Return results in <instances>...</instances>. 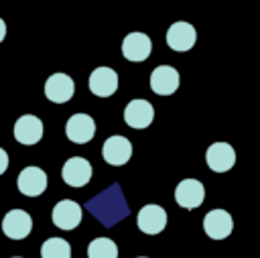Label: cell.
<instances>
[{
  "label": "cell",
  "mask_w": 260,
  "mask_h": 258,
  "mask_svg": "<svg viewBox=\"0 0 260 258\" xmlns=\"http://www.w3.org/2000/svg\"><path fill=\"white\" fill-rule=\"evenodd\" d=\"M14 138L20 144L32 146L43 138V122L32 114H24L14 122Z\"/></svg>",
  "instance_id": "5bb4252c"
},
{
  "label": "cell",
  "mask_w": 260,
  "mask_h": 258,
  "mask_svg": "<svg viewBox=\"0 0 260 258\" xmlns=\"http://www.w3.org/2000/svg\"><path fill=\"white\" fill-rule=\"evenodd\" d=\"M136 223H138L140 232H144L148 236H156L167 228V211L156 203H148V205L140 207V211L136 215Z\"/></svg>",
  "instance_id": "3957f363"
},
{
  "label": "cell",
  "mask_w": 260,
  "mask_h": 258,
  "mask_svg": "<svg viewBox=\"0 0 260 258\" xmlns=\"http://www.w3.org/2000/svg\"><path fill=\"white\" fill-rule=\"evenodd\" d=\"M75 93V83L67 73H53L45 81V95L53 104H65L73 98Z\"/></svg>",
  "instance_id": "9c48e42d"
},
{
  "label": "cell",
  "mask_w": 260,
  "mask_h": 258,
  "mask_svg": "<svg viewBox=\"0 0 260 258\" xmlns=\"http://www.w3.org/2000/svg\"><path fill=\"white\" fill-rule=\"evenodd\" d=\"M41 258H71V246L63 238H49L41 246Z\"/></svg>",
  "instance_id": "d6986e66"
},
{
  "label": "cell",
  "mask_w": 260,
  "mask_h": 258,
  "mask_svg": "<svg viewBox=\"0 0 260 258\" xmlns=\"http://www.w3.org/2000/svg\"><path fill=\"white\" fill-rule=\"evenodd\" d=\"M205 199V187L197 179H183L175 187V201L183 209H197Z\"/></svg>",
  "instance_id": "7a4b0ae2"
},
{
  "label": "cell",
  "mask_w": 260,
  "mask_h": 258,
  "mask_svg": "<svg viewBox=\"0 0 260 258\" xmlns=\"http://www.w3.org/2000/svg\"><path fill=\"white\" fill-rule=\"evenodd\" d=\"M4 37H6V22L0 18V43L4 41Z\"/></svg>",
  "instance_id": "44dd1931"
},
{
  "label": "cell",
  "mask_w": 260,
  "mask_h": 258,
  "mask_svg": "<svg viewBox=\"0 0 260 258\" xmlns=\"http://www.w3.org/2000/svg\"><path fill=\"white\" fill-rule=\"evenodd\" d=\"M150 51H152V41L144 33H130L122 41V55L128 61H134V63L146 61Z\"/></svg>",
  "instance_id": "8fae6325"
},
{
  "label": "cell",
  "mask_w": 260,
  "mask_h": 258,
  "mask_svg": "<svg viewBox=\"0 0 260 258\" xmlns=\"http://www.w3.org/2000/svg\"><path fill=\"white\" fill-rule=\"evenodd\" d=\"M18 191L26 197H39L47 189V175L41 167H24L18 175Z\"/></svg>",
  "instance_id": "2e32d148"
},
{
  "label": "cell",
  "mask_w": 260,
  "mask_h": 258,
  "mask_svg": "<svg viewBox=\"0 0 260 258\" xmlns=\"http://www.w3.org/2000/svg\"><path fill=\"white\" fill-rule=\"evenodd\" d=\"M87 258H118V246L110 238H95L87 246Z\"/></svg>",
  "instance_id": "ac0fdd59"
},
{
  "label": "cell",
  "mask_w": 260,
  "mask_h": 258,
  "mask_svg": "<svg viewBox=\"0 0 260 258\" xmlns=\"http://www.w3.org/2000/svg\"><path fill=\"white\" fill-rule=\"evenodd\" d=\"M65 132H67V138L75 144H85L93 138L95 134V122L89 114H73L69 120H67V126H65Z\"/></svg>",
  "instance_id": "9a60e30c"
},
{
  "label": "cell",
  "mask_w": 260,
  "mask_h": 258,
  "mask_svg": "<svg viewBox=\"0 0 260 258\" xmlns=\"http://www.w3.org/2000/svg\"><path fill=\"white\" fill-rule=\"evenodd\" d=\"M205 160L207 167L215 173H225L236 165V150L228 142H213L205 150Z\"/></svg>",
  "instance_id": "30bf717a"
},
{
  "label": "cell",
  "mask_w": 260,
  "mask_h": 258,
  "mask_svg": "<svg viewBox=\"0 0 260 258\" xmlns=\"http://www.w3.org/2000/svg\"><path fill=\"white\" fill-rule=\"evenodd\" d=\"M179 83H181L179 71L175 67H171V65H158L150 73V89L156 95H171V93H175L179 89Z\"/></svg>",
  "instance_id": "277c9868"
},
{
  "label": "cell",
  "mask_w": 260,
  "mask_h": 258,
  "mask_svg": "<svg viewBox=\"0 0 260 258\" xmlns=\"http://www.w3.org/2000/svg\"><path fill=\"white\" fill-rule=\"evenodd\" d=\"M53 223L59 228V230H75L79 223H81V217H83V209L77 201L73 199H61L55 203L53 207Z\"/></svg>",
  "instance_id": "6da1fadb"
},
{
  "label": "cell",
  "mask_w": 260,
  "mask_h": 258,
  "mask_svg": "<svg viewBox=\"0 0 260 258\" xmlns=\"http://www.w3.org/2000/svg\"><path fill=\"white\" fill-rule=\"evenodd\" d=\"M8 169V152L4 148H0V175Z\"/></svg>",
  "instance_id": "ffe728a7"
},
{
  "label": "cell",
  "mask_w": 260,
  "mask_h": 258,
  "mask_svg": "<svg viewBox=\"0 0 260 258\" xmlns=\"http://www.w3.org/2000/svg\"><path fill=\"white\" fill-rule=\"evenodd\" d=\"M154 120V108L150 102L146 100H132L126 104L124 108V122L130 128L142 130L146 126H150V122Z\"/></svg>",
  "instance_id": "7c38bea8"
},
{
  "label": "cell",
  "mask_w": 260,
  "mask_h": 258,
  "mask_svg": "<svg viewBox=\"0 0 260 258\" xmlns=\"http://www.w3.org/2000/svg\"><path fill=\"white\" fill-rule=\"evenodd\" d=\"M32 219L24 209H10L2 219V232L10 240H22L30 234Z\"/></svg>",
  "instance_id": "4fadbf2b"
},
{
  "label": "cell",
  "mask_w": 260,
  "mask_h": 258,
  "mask_svg": "<svg viewBox=\"0 0 260 258\" xmlns=\"http://www.w3.org/2000/svg\"><path fill=\"white\" fill-rule=\"evenodd\" d=\"M197 41V30L193 24L185 22V20H179V22H173L167 30V45L173 49V51H189L193 49Z\"/></svg>",
  "instance_id": "ba28073f"
},
{
  "label": "cell",
  "mask_w": 260,
  "mask_h": 258,
  "mask_svg": "<svg viewBox=\"0 0 260 258\" xmlns=\"http://www.w3.org/2000/svg\"><path fill=\"white\" fill-rule=\"evenodd\" d=\"M89 89L98 98H110L118 89V73L112 67H98L89 75Z\"/></svg>",
  "instance_id": "e0dca14e"
},
{
  "label": "cell",
  "mask_w": 260,
  "mask_h": 258,
  "mask_svg": "<svg viewBox=\"0 0 260 258\" xmlns=\"http://www.w3.org/2000/svg\"><path fill=\"white\" fill-rule=\"evenodd\" d=\"M102 156L108 165H114V167H122L130 160L132 156V144L126 136L122 134H114L110 136L106 142H104V148H102Z\"/></svg>",
  "instance_id": "5b68a950"
},
{
  "label": "cell",
  "mask_w": 260,
  "mask_h": 258,
  "mask_svg": "<svg viewBox=\"0 0 260 258\" xmlns=\"http://www.w3.org/2000/svg\"><path fill=\"white\" fill-rule=\"evenodd\" d=\"M203 230L211 240H225L234 230V219L225 209H211L203 217Z\"/></svg>",
  "instance_id": "52a82bcc"
},
{
  "label": "cell",
  "mask_w": 260,
  "mask_h": 258,
  "mask_svg": "<svg viewBox=\"0 0 260 258\" xmlns=\"http://www.w3.org/2000/svg\"><path fill=\"white\" fill-rule=\"evenodd\" d=\"M16 258H18V256H16Z\"/></svg>",
  "instance_id": "603a6c76"
},
{
  "label": "cell",
  "mask_w": 260,
  "mask_h": 258,
  "mask_svg": "<svg viewBox=\"0 0 260 258\" xmlns=\"http://www.w3.org/2000/svg\"><path fill=\"white\" fill-rule=\"evenodd\" d=\"M91 165L87 158L83 156H71L65 160L63 169H61V177L69 187H83L89 183L91 179Z\"/></svg>",
  "instance_id": "8992f818"
},
{
  "label": "cell",
  "mask_w": 260,
  "mask_h": 258,
  "mask_svg": "<svg viewBox=\"0 0 260 258\" xmlns=\"http://www.w3.org/2000/svg\"><path fill=\"white\" fill-rule=\"evenodd\" d=\"M138 258H146V256H138Z\"/></svg>",
  "instance_id": "7402d4cb"
}]
</instances>
